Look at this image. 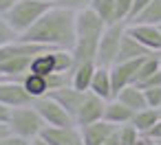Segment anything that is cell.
<instances>
[{"label":"cell","instance_id":"cell-1","mask_svg":"<svg viewBox=\"0 0 161 145\" xmlns=\"http://www.w3.org/2000/svg\"><path fill=\"white\" fill-rule=\"evenodd\" d=\"M20 38L33 44L49 46V49H73L75 38H77L75 11L62 5H51L47 13Z\"/></svg>","mask_w":161,"mask_h":145},{"label":"cell","instance_id":"cell-2","mask_svg":"<svg viewBox=\"0 0 161 145\" xmlns=\"http://www.w3.org/2000/svg\"><path fill=\"white\" fill-rule=\"evenodd\" d=\"M47 49L49 46L33 44V42H27L22 38L0 46V75L9 77V79H22L29 73L31 60Z\"/></svg>","mask_w":161,"mask_h":145},{"label":"cell","instance_id":"cell-3","mask_svg":"<svg viewBox=\"0 0 161 145\" xmlns=\"http://www.w3.org/2000/svg\"><path fill=\"white\" fill-rule=\"evenodd\" d=\"M49 7H51L49 3H40V0H18V3L5 13V18L11 24V29L18 35H22L47 13Z\"/></svg>","mask_w":161,"mask_h":145},{"label":"cell","instance_id":"cell-4","mask_svg":"<svg viewBox=\"0 0 161 145\" xmlns=\"http://www.w3.org/2000/svg\"><path fill=\"white\" fill-rule=\"evenodd\" d=\"M9 130L18 136L25 138H36L42 134L44 130V121L40 117V112L36 110L33 103L29 106H20V108H11V117H9Z\"/></svg>","mask_w":161,"mask_h":145},{"label":"cell","instance_id":"cell-5","mask_svg":"<svg viewBox=\"0 0 161 145\" xmlns=\"http://www.w3.org/2000/svg\"><path fill=\"white\" fill-rule=\"evenodd\" d=\"M126 22H113V24H106L102 38H99V44H97V66H110L115 64L117 60V53H119V46H121V38L126 33Z\"/></svg>","mask_w":161,"mask_h":145},{"label":"cell","instance_id":"cell-6","mask_svg":"<svg viewBox=\"0 0 161 145\" xmlns=\"http://www.w3.org/2000/svg\"><path fill=\"white\" fill-rule=\"evenodd\" d=\"M33 106H36V110L40 112V117H42V121H44V125H58V127H77L75 125V121H73V117L69 114V110L55 99V97H51V95H44V97H40V99H36L33 101Z\"/></svg>","mask_w":161,"mask_h":145},{"label":"cell","instance_id":"cell-7","mask_svg":"<svg viewBox=\"0 0 161 145\" xmlns=\"http://www.w3.org/2000/svg\"><path fill=\"white\" fill-rule=\"evenodd\" d=\"M0 103H5L9 108H20L33 103L31 95L25 90L20 79H9V77H0Z\"/></svg>","mask_w":161,"mask_h":145},{"label":"cell","instance_id":"cell-8","mask_svg":"<svg viewBox=\"0 0 161 145\" xmlns=\"http://www.w3.org/2000/svg\"><path fill=\"white\" fill-rule=\"evenodd\" d=\"M104 110H106V99H102V97H97L95 92L88 90L80 110H77V114H75V125L82 127V125H88L93 121L104 119Z\"/></svg>","mask_w":161,"mask_h":145},{"label":"cell","instance_id":"cell-9","mask_svg":"<svg viewBox=\"0 0 161 145\" xmlns=\"http://www.w3.org/2000/svg\"><path fill=\"white\" fill-rule=\"evenodd\" d=\"M104 29H106V22H104L91 7H84V9L75 11V31H77V35L102 38Z\"/></svg>","mask_w":161,"mask_h":145},{"label":"cell","instance_id":"cell-10","mask_svg":"<svg viewBox=\"0 0 161 145\" xmlns=\"http://www.w3.org/2000/svg\"><path fill=\"white\" fill-rule=\"evenodd\" d=\"M141 60H143V57L110 64V79H113V92H115V95H117L121 88L135 84V75H137V68H139Z\"/></svg>","mask_w":161,"mask_h":145},{"label":"cell","instance_id":"cell-11","mask_svg":"<svg viewBox=\"0 0 161 145\" xmlns=\"http://www.w3.org/2000/svg\"><path fill=\"white\" fill-rule=\"evenodd\" d=\"M128 33L137 38L150 53H161V29L157 24H128Z\"/></svg>","mask_w":161,"mask_h":145},{"label":"cell","instance_id":"cell-12","mask_svg":"<svg viewBox=\"0 0 161 145\" xmlns=\"http://www.w3.org/2000/svg\"><path fill=\"white\" fill-rule=\"evenodd\" d=\"M119 125H113L108 123L106 119H99V121H93L88 125H82L80 127V134H82V141L84 145H104V141L117 130Z\"/></svg>","mask_w":161,"mask_h":145},{"label":"cell","instance_id":"cell-13","mask_svg":"<svg viewBox=\"0 0 161 145\" xmlns=\"http://www.w3.org/2000/svg\"><path fill=\"white\" fill-rule=\"evenodd\" d=\"M86 92H88V90H77V88H73V86H64V88L51 90L49 95H51V97H55V99H58L66 110H69V114H71V117H73V121H75V114H77V110H80L82 101H84Z\"/></svg>","mask_w":161,"mask_h":145},{"label":"cell","instance_id":"cell-14","mask_svg":"<svg viewBox=\"0 0 161 145\" xmlns=\"http://www.w3.org/2000/svg\"><path fill=\"white\" fill-rule=\"evenodd\" d=\"M150 55V51L128 33V27H126V33L121 38V46H119V53H117V60L115 62H126V60H139V57H146Z\"/></svg>","mask_w":161,"mask_h":145},{"label":"cell","instance_id":"cell-15","mask_svg":"<svg viewBox=\"0 0 161 145\" xmlns=\"http://www.w3.org/2000/svg\"><path fill=\"white\" fill-rule=\"evenodd\" d=\"M91 92H95L97 97L102 99H113L115 92H113V79H110V66H97L95 68V75H93V81H91Z\"/></svg>","mask_w":161,"mask_h":145},{"label":"cell","instance_id":"cell-16","mask_svg":"<svg viewBox=\"0 0 161 145\" xmlns=\"http://www.w3.org/2000/svg\"><path fill=\"white\" fill-rule=\"evenodd\" d=\"M135 117V110H130L128 106H124L117 97L108 99L106 101V110H104V119L113 125H124V123H130Z\"/></svg>","mask_w":161,"mask_h":145},{"label":"cell","instance_id":"cell-17","mask_svg":"<svg viewBox=\"0 0 161 145\" xmlns=\"http://www.w3.org/2000/svg\"><path fill=\"white\" fill-rule=\"evenodd\" d=\"M95 68H97V62H80L73 66V77H71V86L77 88V90H88L91 88V81H93V75H95Z\"/></svg>","mask_w":161,"mask_h":145},{"label":"cell","instance_id":"cell-18","mask_svg":"<svg viewBox=\"0 0 161 145\" xmlns=\"http://www.w3.org/2000/svg\"><path fill=\"white\" fill-rule=\"evenodd\" d=\"M124 106H128L130 110H143V108H148V103H146V95H143V90L137 86V84H130V86H126V88H121L117 95H115Z\"/></svg>","mask_w":161,"mask_h":145},{"label":"cell","instance_id":"cell-19","mask_svg":"<svg viewBox=\"0 0 161 145\" xmlns=\"http://www.w3.org/2000/svg\"><path fill=\"white\" fill-rule=\"evenodd\" d=\"M161 119V108H143V110H137L135 112V117H132V125L143 134V136H148V132L157 125V121Z\"/></svg>","mask_w":161,"mask_h":145},{"label":"cell","instance_id":"cell-20","mask_svg":"<svg viewBox=\"0 0 161 145\" xmlns=\"http://www.w3.org/2000/svg\"><path fill=\"white\" fill-rule=\"evenodd\" d=\"M22 86H25V90L31 95V99L36 101V99H40V97H44V95H49V81H47V77L44 75H38V73H27L22 79Z\"/></svg>","mask_w":161,"mask_h":145},{"label":"cell","instance_id":"cell-21","mask_svg":"<svg viewBox=\"0 0 161 145\" xmlns=\"http://www.w3.org/2000/svg\"><path fill=\"white\" fill-rule=\"evenodd\" d=\"M77 134V127H58V125H44L42 138H47L51 145H71L73 136Z\"/></svg>","mask_w":161,"mask_h":145},{"label":"cell","instance_id":"cell-22","mask_svg":"<svg viewBox=\"0 0 161 145\" xmlns=\"http://www.w3.org/2000/svg\"><path fill=\"white\" fill-rule=\"evenodd\" d=\"M128 24H161V0H150V3L137 13V18Z\"/></svg>","mask_w":161,"mask_h":145},{"label":"cell","instance_id":"cell-23","mask_svg":"<svg viewBox=\"0 0 161 145\" xmlns=\"http://www.w3.org/2000/svg\"><path fill=\"white\" fill-rule=\"evenodd\" d=\"M88 7H91L106 24L117 22V20H115V0H91Z\"/></svg>","mask_w":161,"mask_h":145},{"label":"cell","instance_id":"cell-24","mask_svg":"<svg viewBox=\"0 0 161 145\" xmlns=\"http://www.w3.org/2000/svg\"><path fill=\"white\" fill-rule=\"evenodd\" d=\"M117 130H119V143H121V145H137V141L143 136L132 123H124V125H119Z\"/></svg>","mask_w":161,"mask_h":145},{"label":"cell","instance_id":"cell-25","mask_svg":"<svg viewBox=\"0 0 161 145\" xmlns=\"http://www.w3.org/2000/svg\"><path fill=\"white\" fill-rule=\"evenodd\" d=\"M18 38H20V35L11 29V24L7 22L5 13H0V46H5V44H9V42L18 40Z\"/></svg>","mask_w":161,"mask_h":145},{"label":"cell","instance_id":"cell-26","mask_svg":"<svg viewBox=\"0 0 161 145\" xmlns=\"http://www.w3.org/2000/svg\"><path fill=\"white\" fill-rule=\"evenodd\" d=\"M132 3L135 0H115V20L117 22H126L128 24L130 11H132Z\"/></svg>","mask_w":161,"mask_h":145},{"label":"cell","instance_id":"cell-27","mask_svg":"<svg viewBox=\"0 0 161 145\" xmlns=\"http://www.w3.org/2000/svg\"><path fill=\"white\" fill-rule=\"evenodd\" d=\"M143 95H146V103L150 108H161V86H157V88H143Z\"/></svg>","mask_w":161,"mask_h":145},{"label":"cell","instance_id":"cell-28","mask_svg":"<svg viewBox=\"0 0 161 145\" xmlns=\"http://www.w3.org/2000/svg\"><path fill=\"white\" fill-rule=\"evenodd\" d=\"M0 145H29V138H25V136H18V134L9 132L7 136L0 138Z\"/></svg>","mask_w":161,"mask_h":145},{"label":"cell","instance_id":"cell-29","mask_svg":"<svg viewBox=\"0 0 161 145\" xmlns=\"http://www.w3.org/2000/svg\"><path fill=\"white\" fill-rule=\"evenodd\" d=\"M55 5H62V7H66V9L80 11V9H84V7H88V5H91V0H58Z\"/></svg>","mask_w":161,"mask_h":145},{"label":"cell","instance_id":"cell-30","mask_svg":"<svg viewBox=\"0 0 161 145\" xmlns=\"http://www.w3.org/2000/svg\"><path fill=\"white\" fill-rule=\"evenodd\" d=\"M137 86H139L141 90H143V88H157V86H161V70H159V73H154V75H150L148 79L139 81Z\"/></svg>","mask_w":161,"mask_h":145},{"label":"cell","instance_id":"cell-31","mask_svg":"<svg viewBox=\"0 0 161 145\" xmlns=\"http://www.w3.org/2000/svg\"><path fill=\"white\" fill-rule=\"evenodd\" d=\"M148 3H150V0H135V3H132V11H130V18H128V22H132V20L137 18V13H139V11H141V9H143Z\"/></svg>","mask_w":161,"mask_h":145},{"label":"cell","instance_id":"cell-32","mask_svg":"<svg viewBox=\"0 0 161 145\" xmlns=\"http://www.w3.org/2000/svg\"><path fill=\"white\" fill-rule=\"evenodd\" d=\"M9 117H11V108L0 103V123H9Z\"/></svg>","mask_w":161,"mask_h":145},{"label":"cell","instance_id":"cell-33","mask_svg":"<svg viewBox=\"0 0 161 145\" xmlns=\"http://www.w3.org/2000/svg\"><path fill=\"white\" fill-rule=\"evenodd\" d=\"M148 138H152V141H161V119H159L157 125L148 132Z\"/></svg>","mask_w":161,"mask_h":145},{"label":"cell","instance_id":"cell-34","mask_svg":"<svg viewBox=\"0 0 161 145\" xmlns=\"http://www.w3.org/2000/svg\"><path fill=\"white\" fill-rule=\"evenodd\" d=\"M16 3H18V0H0V13H7Z\"/></svg>","mask_w":161,"mask_h":145},{"label":"cell","instance_id":"cell-35","mask_svg":"<svg viewBox=\"0 0 161 145\" xmlns=\"http://www.w3.org/2000/svg\"><path fill=\"white\" fill-rule=\"evenodd\" d=\"M104 145H121V143H119V130H115V132L104 141Z\"/></svg>","mask_w":161,"mask_h":145},{"label":"cell","instance_id":"cell-36","mask_svg":"<svg viewBox=\"0 0 161 145\" xmlns=\"http://www.w3.org/2000/svg\"><path fill=\"white\" fill-rule=\"evenodd\" d=\"M29 145H51L47 138H42V136H36V138H31L29 141Z\"/></svg>","mask_w":161,"mask_h":145},{"label":"cell","instance_id":"cell-37","mask_svg":"<svg viewBox=\"0 0 161 145\" xmlns=\"http://www.w3.org/2000/svg\"><path fill=\"white\" fill-rule=\"evenodd\" d=\"M11 130H9V123H0V138H3V136H7Z\"/></svg>","mask_w":161,"mask_h":145},{"label":"cell","instance_id":"cell-38","mask_svg":"<svg viewBox=\"0 0 161 145\" xmlns=\"http://www.w3.org/2000/svg\"><path fill=\"white\" fill-rule=\"evenodd\" d=\"M137 145H150V138H148V136H141V138L137 141Z\"/></svg>","mask_w":161,"mask_h":145},{"label":"cell","instance_id":"cell-39","mask_svg":"<svg viewBox=\"0 0 161 145\" xmlns=\"http://www.w3.org/2000/svg\"><path fill=\"white\" fill-rule=\"evenodd\" d=\"M40 3H49V5H55L58 0H40Z\"/></svg>","mask_w":161,"mask_h":145},{"label":"cell","instance_id":"cell-40","mask_svg":"<svg viewBox=\"0 0 161 145\" xmlns=\"http://www.w3.org/2000/svg\"><path fill=\"white\" fill-rule=\"evenodd\" d=\"M150 145H159V143H157V141H152V138H150Z\"/></svg>","mask_w":161,"mask_h":145},{"label":"cell","instance_id":"cell-41","mask_svg":"<svg viewBox=\"0 0 161 145\" xmlns=\"http://www.w3.org/2000/svg\"><path fill=\"white\" fill-rule=\"evenodd\" d=\"M157 143H159V145H161V141H157Z\"/></svg>","mask_w":161,"mask_h":145},{"label":"cell","instance_id":"cell-42","mask_svg":"<svg viewBox=\"0 0 161 145\" xmlns=\"http://www.w3.org/2000/svg\"><path fill=\"white\" fill-rule=\"evenodd\" d=\"M159 29H161V24H159Z\"/></svg>","mask_w":161,"mask_h":145},{"label":"cell","instance_id":"cell-43","mask_svg":"<svg viewBox=\"0 0 161 145\" xmlns=\"http://www.w3.org/2000/svg\"><path fill=\"white\" fill-rule=\"evenodd\" d=\"M0 77H3V75H0Z\"/></svg>","mask_w":161,"mask_h":145}]
</instances>
